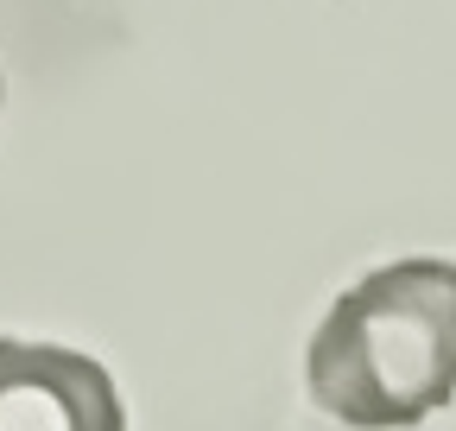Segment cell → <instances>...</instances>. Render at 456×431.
Listing matches in <instances>:
<instances>
[{"instance_id": "obj_2", "label": "cell", "mask_w": 456, "mask_h": 431, "mask_svg": "<svg viewBox=\"0 0 456 431\" xmlns=\"http://www.w3.org/2000/svg\"><path fill=\"white\" fill-rule=\"evenodd\" d=\"M0 431H127V406L95 355L0 337Z\"/></svg>"}, {"instance_id": "obj_1", "label": "cell", "mask_w": 456, "mask_h": 431, "mask_svg": "<svg viewBox=\"0 0 456 431\" xmlns=\"http://www.w3.org/2000/svg\"><path fill=\"white\" fill-rule=\"evenodd\" d=\"M311 400L355 431H406L456 400V260H393L349 286L305 349Z\"/></svg>"}]
</instances>
